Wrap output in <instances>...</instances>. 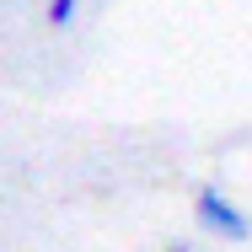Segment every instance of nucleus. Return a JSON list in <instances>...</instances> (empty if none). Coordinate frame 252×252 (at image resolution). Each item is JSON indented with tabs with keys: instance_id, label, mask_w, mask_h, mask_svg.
I'll list each match as a JSON object with an SVG mask.
<instances>
[{
	"instance_id": "2",
	"label": "nucleus",
	"mask_w": 252,
	"mask_h": 252,
	"mask_svg": "<svg viewBox=\"0 0 252 252\" xmlns=\"http://www.w3.org/2000/svg\"><path fill=\"white\" fill-rule=\"evenodd\" d=\"M75 16H81V0H49V5H43V22H49V27H70Z\"/></svg>"
},
{
	"instance_id": "1",
	"label": "nucleus",
	"mask_w": 252,
	"mask_h": 252,
	"mask_svg": "<svg viewBox=\"0 0 252 252\" xmlns=\"http://www.w3.org/2000/svg\"><path fill=\"white\" fill-rule=\"evenodd\" d=\"M193 220H199L209 236H220V242H252V215L242 204H231L215 183L193 193Z\"/></svg>"
}]
</instances>
